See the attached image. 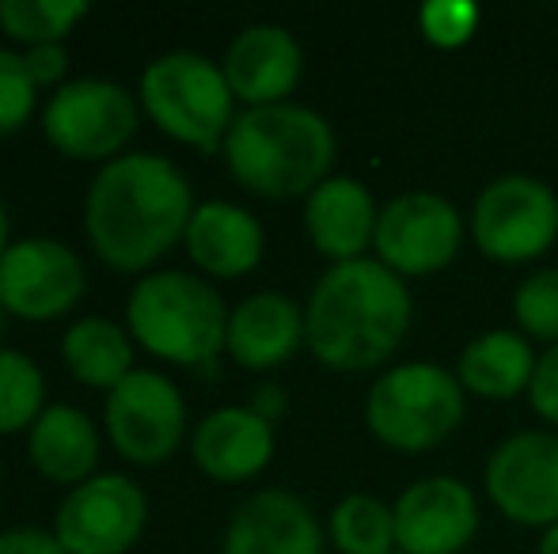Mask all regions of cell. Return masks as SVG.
I'll return each instance as SVG.
<instances>
[{"mask_svg":"<svg viewBox=\"0 0 558 554\" xmlns=\"http://www.w3.org/2000/svg\"><path fill=\"white\" fill-rule=\"evenodd\" d=\"M194 209L191 183L168 156L122 152L92 178L84 232L107 267L141 274L186 236Z\"/></svg>","mask_w":558,"mask_h":554,"instance_id":"cell-1","label":"cell"},{"mask_svg":"<svg viewBox=\"0 0 558 554\" xmlns=\"http://www.w3.org/2000/svg\"><path fill=\"white\" fill-rule=\"evenodd\" d=\"M414 304L403 278L380 259L335 262L304 304L308 349L335 372L384 365L411 331Z\"/></svg>","mask_w":558,"mask_h":554,"instance_id":"cell-2","label":"cell"},{"mask_svg":"<svg viewBox=\"0 0 558 554\" xmlns=\"http://www.w3.org/2000/svg\"><path fill=\"white\" fill-rule=\"evenodd\" d=\"M221 152L243 190L258 198H301L331 178L335 134L312 107H247L235 114Z\"/></svg>","mask_w":558,"mask_h":554,"instance_id":"cell-3","label":"cell"},{"mask_svg":"<svg viewBox=\"0 0 558 554\" xmlns=\"http://www.w3.org/2000/svg\"><path fill=\"white\" fill-rule=\"evenodd\" d=\"M228 316L221 293L186 270L145 274L125 300V327L137 346L171 365H209L228 349Z\"/></svg>","mask_w":558,"mask_h":554,"instance_id":"cell-4","label":"cell"},{"mask_svg":"<svg viewBox=\"0 0 558 554\" xmlns=\"http://www.w3.org/2000/svg\"><path fill=\"white\" fill-rule=\"evenodd\" d=\"M137 99L160 134L198 152L225 148V137L235 122V96L225 81V69L194 50H171L148 61Z\"/></svg>","mask_w":558,"mask_h":554,"instance_id":"cell-5","label":"cell"},{"mask_svg":"<svg viewBox=\"0 0 558 554\" xmlns=\"http://www.w3.org/2000/svg\"><path fill=\"white\" fill-rule=\"evenodd\" d=\"M463 384L441 365L414 361L388 369L365 403L368 433L396 452H429L463 421Z\"/></svg>","mask_w":558,"mask_h":554,"instance_id":"cell-6","label":"cell"},{"mask_svg":"<svg viewBox=\"0 0 558 554\" xmlns=\"http://www.w3.org/2000/svg\"><path fill=\"white\" fill-rule=\"evenodd\" d=\"M141 122V99L118 81L84 76L61 84L43 111V134L65 160L111 163Z\"/></svg>","mask_w":558,"mask_h":554,"instance_id":"cell-7","label":"cell"},{"mask_svg":"<svg viewBox=\"0 0 558 554\" xmlns=\"http://www.w3.org/2000/svg\"><path fill=\"white\" fill-rule=\"evenodd\" d=\"M558 236V198L532 175H501L471 209V239L494 262L539 259Z\"/></svg>","mask_w":558,"mask_h":554,"instance_id":"cell-8","label":"cell"},{"mask_svg":"<svg viewBox=\"0 0 558 554\" xmlns=\"http://www.w3.org/2000/svg\"><path fill=\"white\" fill-rule=\"evenodd\" d=\"M104 426L114 452L137 467H160L186 436V403L156 369H133L107 392Z\"/></svg>","mask_w":558,"mask_h":554,"instance_id":"cell-9","label":"cell"},{"mask_svg":"<svg viewBox=\"0 0 558 554\" xmlns=\"http://www.w3.org/2000/svg\"><path fill=\"white\" fill-rule=\"evenodd\" d=\"M148 525V497L130 475H92L73 487L53 517V535L69 554H125Z\"/></svg>","mask_w":558,"mask_h":554,"instance_id":"cell-10","label":"cell"},{"mask_svg":"<svg viewBox=\"0 0 558 554\" xmlns=\"http://www.w3.org/2000/svg\"><path fill=\"white\" fill-rule=\"evenodd\" d=\"M84 288H88V274L81 255L61 239H12L0 259V300L8 316H20L27 323H46L73 311Z\"/></svg>","mask_w":558,"mask_h":554,"instance_id":"cell-11","label":"cell"},{"mask_svg":"<svg viewBox=\"0 0 558 554\" xmlns=\"http://www.w3.org/2000/svg\"><path fill=\"white\" fill-rule=\"evenodd\" d=\"M463 244V221L441 194L414 190L391 198L376 224V255L399 278H429L456 259Z\"/></svg>","mask_w":558,"mask_h":554,"instance_id":"cell-12","label":"cell"},{"mask_svg":"<svg viewBox=\"0 0 558 554\" xmlns=\"http://www.w3.org/2000/svg\"><path fill=\"white\" fill-rule=\"evenodd\" d=\"M486 494L498 513L524 528L558 525V433H517L486 464Z\"/></svg>","mask_w":558,"mask_h":554,"instance_id":"cell-13","label":"cell"},{"mask_svg":"<svg viewBox=\"0 0 558 554\" xmlns=\"http://www.w3.org/2000/svg\"><path fill=\"white\" fill-rule=\"evenodd\" d=\"M475 532V494L448 475L414 482L396 502V543L403 554H460Z\"/></svg>","mask_w":558,"mask_h":554,"instance_id":"cell-14","label":"cell"},{"mask_svg":"<svg viewBox=\"0 0 558 554\" xmlns=\"http://www.w3.org/2000/svg\"><path fill=\"white\" fill-rule=\"evenodd\" d=\"M225 81L232 96L247 107L286 103L301 84L304 53L301 42L278 23H251L232 38L225 61Z\"/></svg>","mask_w":558,"mask_h":554,"instance_id":"cell-15","label":"cell"},{"mask_svg":"<svg viewBox=\"0 0 558 554\" xmlns=\"http://www.w3.org/2000/svg\"><path fill=\"white\" fill-rule=\"evenodd\" d=\"M221 554H327L324 528L289 490H258L232 513Z\"/></svg>","mask_w":558,"mask_h":554,"instance_id":"cell-16","label":"cell"},{"mask_svg":"<svg viewBox=\"0 0 558 554\" xmlns=\"http://www.w3.org/2000/svg\"><path fill=\"white\" fill-rule=\"evenodd\" d=\"M376 209L373 194L350 175H331L304 201V229L319 255L335 262H357L365 247L376 244Z\"/></svg>","mask_w":558,"mask_h":554,"instance_id":"cell-17","label":"cell"},{"mask_svg":"<svg viewBox=\"0 0 558 554\" xmlns=\"http://www.w3.org/2000/svg\"><path fill=\"white\" fill-rule=\"evenodd\" d=\"M191 456L209 479L247 482L270 464L274 426L251 407H221L194 426Z\"/></svg>","mask_w":558,"mask_h":554,"instance_id":"cell-18","label":"cell"},{"mask_svg":"<svg viewBox=\"0 0 558 554\" xmlns=\"http://www.w3.org/2000/svg\"><path fill=\"white\" fill-rule=\"evenodd\" d=\"M308 346L304 311L286 293H255L228 316V354L251 372L278 369Z\"/></svg>","mask_w":558,"mask_h":554,"instance_id":"cell-19","label":"cell"},{"mask_svg":"<svg viewBox=\"0 0 558 554\" xmlns=\"http://www.w3.org/2000/svg\"><path fill=\"white\" fill-rule=\"evenodd\" d=\"M186 255L209 278H243L263 262V224L235 201H206L186 224Z\"/></svg>","mask_w":558,"mask_h":554,"instance_id":"cell-20","label":"cell"},{"mask_svg":"<svg viewBox=\"0 0 558 554\" xmlns=\"http://www.w3.org/2000/svg\"><path fill=\"white\" fill-rule=\"evenodd\" d=\"M27 456L35 471L61 487H81L96 475L99 429L84 410L53 403L27 429Z\"/></svg>","mask_w":558,"mask_h":554,"instance_id":"cell-21","label":"cell"},{"mask_svg":"<svg viewBox=\"0 0 558 554\" xmlns=\"http://www.w3.org/2000/svg\"><path fill=\"white\" fill-rule=\"evenodd\" d=\"M539 357L517 331H486L460 354V384L478 399H513L532 384Z\"/></svg>","mask_w":558,"mask_h":554,"instance_id":"cell-22","label":"cell"},{"mask_svg":"<svg viewBox=\"0 0 558 554\" xmlns=\"http://www.w3.org/2000/svg\"><path fill=\"white\" fill-rule=\"evenodd\" d=\"M61 357H65L69 372L88 387H111L122 384L133 372V342L130 331L104 316L76 319L61 338Z\"/></svg>","mask_w":558,"mask_h":554,"instance_id":"cell-23","label":"cell"},{"mask_svg":"<svg viewBox=\"0 0 558 554\" xmlns=\"http://www.w3.org/2000/svg\"><path fill=\"white\" fill-rule=\"evenodd\" d=\"M331 540L342 554H396V509L368 494H353L335 505Z\"/></svg>","mask_w":558,"mask_h":554,"instance_id":"cell-24","label":"cell"},{"mask_svg":"<svg viewBox=\"0 0 558 554\" xmlns=\"http://www.w3.org/2000/svg\"><path fill=\"white\" fill-rule=\"evenodd\" d=\"M88 15V4L81 0H4L0 4V30L12 42L53 46Z\"/></svg>","mask_w":558,"mask_h":554,"instance_id":"cell-25","label":"cell"},{"mask_svg":"<svg viewBox=\"0 0 558 554\" xmlns=\"http://www.w3.org/2000/svg\"><path fill=\"white\" fill-rule=\"evenodd\" d=\"M46 410L43 369L20 349L0 346V436L23 433Z\"/></svg>","mask_w":558,"mask_h":554,"instance_id":"cell-26","label":"cell"},{"mask_svg":"<svg viewBox=\"0 0 558 554\" xmlns=\"http://www.w3.org/2000/svg\"><path fill=\"white\" fill-rule=\"evenodd\" d=\"M513 316L524 334L558 346V270H539L517 285Z\"/></svg>","mask_w":558,"mask_h":554,"instance_id":"cell-27","label":"cell"},{"mask_svg":"<svg viewBox=\"0 0 558 554\" xmlns=\"http://www.w3.org/2000/svg\"><path fill=\"white\" fill-rule=\"evenodd\" d=\"M35 103L38 88L23 65V53L0 50V137L20 134L35 114Z\"/></svg>","mask_w":558,"mask_h":554,"instance_id":"cell-28","label":"cell"},{"mask_svg":"<svg viewBox=\"0 0 558 554\" xmlns=\"http://www.w3.org/2000/svg\"><path fill=\"white\" fill-rule=\"evenodd\" d=\"M478 23V8L463 4V0H437V4L422 8V35L429 38L434 46H463L471 35H475Z\"/></svg>","mask_w":558,"mask_h":554,"instance_id":"cell-29","label":"cell"},{"mask_svg":"<svg viewBox=\"0 0 558 554\" xmlns=\"http://www.w3.org/2000/svg\"><path fill=\"white\" fill-rule=\"evenodd\" d=\"M529 399L539 418H547L551 426H558V346H551L536 361V372H532V384H529Z\"/></svg>","mask_w":558,"mask_h":554,"instance_id":"cell-30","label":"cell"},{"mask_svg":"<svg viewBox=\"0 0 558 554\" xmlns=\"http://www.w3.org/2000/svg\"><path fill=\"white\" fill-rule=\"evenodd\" d=\"M23 65H27L35 88H61L65 84V69H69V53L61 42L53 46H31L23 53Z\"/></svg>","mask_w":558,"mask_h":554,"instance_id":"cell-31","label":"cell"},{"mask_svg":"<svg viewBox=\"0 0 558 554\" xmlns=\"http://www.w3.org/2000/svg\"><path fill=\"white\" fill-rule=\"evenodd\" d=\"M0 554H69L61 540L43 528H8L0 532Z\"/></svg>","mask_w":558,"mask_h":554,"instance_id":"cell-32","label":"cell"},{"mask_svg":"<svg viewBox=\"0 0 558 554\" xmlns=\"http://www.w3.org/2000/svg\"><path fill=\"white\" fill-rule=\"evenodd\" d=\"M251 410H255L258 418H266V421L274 426L281 410H286V392H281V387H274V384L258 387V392H255V403H251Z\"/></svg>","mask_w":558,"mask_h":554,"instance_id":"cell-33","label":"cell"},{"mask_svg":"<svg viewBox=\"0 0 558 554\" xmlns=\"http://www.w3.org/2000/svg\"><path fill=\"white\" fill-rule=\"evenodd\" d=\"M539 554H558V525L547 528L544 532V543H539Z\"/></svg>","mask_w":558,"mask_h":554,"instance_id":"cell-34","label":"cell"},{"mask_svg":"<svg viewBox=\"0 0 558 554\" xmlns=\"http://www.w3.org/2000/svg\"><path fill=\"white\" fill-rule=\"evenodd\" d=\"M8 247H12V239H8V213H4V201H0V259H4Z\"/></svg>","mask_w":558,"mask_h":554,"instance_id":"cell-35","label":"cell"},{"mask_svg":"<svg viewBox=\"0 0 558 554\" xmlns=\"http://www.w3.org/2000/svg\"><path fill=\"white\" fill-rule=\"evenodd\" d=\"M4 331H8V308H4V300H0V338H4Z\"/></svg>","mask_w":558,"mask_h":554,"instance_id":"cell-36","label":"cell"},{"mask_svg":"<svg viewBox=\"0 0 558 554\" xmlns=\"http://www.w3.org/2000/svg\"><path fill=\"white\" fill-rule=\"evenodd\" d=\"M396 554H403V551H396Z\"/></svg>","mask_w":558,"mask_h":554,"instance_id":"cell-37","label":"cell"}]
</instances>
